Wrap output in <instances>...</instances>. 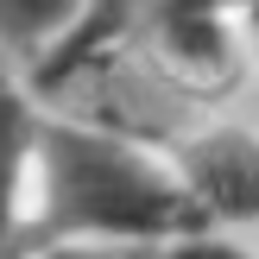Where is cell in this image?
<instances>
[{
	"label": "cell",
	"instance_id": "cell-6",
	"mask_svg": "<svg viewBox=\"0 0 259 259\" xmlns=\"http://www.w3.org/2000/svg\"><path fill=\"white\" fill-rule=\"evenodd\" d=\"M234 13H240V38H247V51L259 57V0H234Z\"/></svg>",
	"mask_w": 259,
	"mask_h": 259
},
{
	"label": "cell",
	"instance_id": "cell-1",
	"mask_svg": "<svg viewBox=\"0 0 259 259\" xmlns=\"http://www.w3.org/2000/svg\"><path fill=\"white\" fill-rule=\"evenodd\" d=\"M190 228L202 222L171 171V152L89 114H45L32 171V247L146 253Z\"/></svg>",
	"mask_w": 259,
	"mask_h": 259
},
{
	"label": "cell",
	"instance_id": "cell-4",
	"mask_svg": "<svg viewBox=\"0 0 259 259\" xmlns=\"http://www.w3.org/2000/svg\"><path fill=\"white\" fill-rule=\"evenodd\" d=\"M89 0H0V51L7 57H45L51 45L82 25Z\"/></svg>",
	"mask_w": 259,
	"mask_h": 259
},
{
	"label": "cell",
	"instance_id": "cell-2",
	"mask_svg": "<svg viewBox=\"0 0 259 259\" xmlns=\"http://www.w3.org/2000/svg\"><path fill=\"white\" fill-rule=\"evenodd\" d=\"M171 171L202 228H259V126L209 120L171 139Z\"/></svg>",
	"mask_w": 259,
	"mask_h": 259
},
{
	"label": "cell",
	"instance_id": "cell-5",
	"mask_svg": "<svg viewBox=\"0 0 259 259\" xmlns=\"http://www.w3.org/2000/svg\"><path fill=\"white\" fill-rule=\"evenodd\" d=\"M146 259H253V253L222 228H190V234L164 240V247H146Z\"/></svg>",
	"mask_w": 259,
	"mask_h": 259
},
{
	"label": "cell",
	"instance_id": "cell-3",
	"mask_svg": "<svg viewBox=\"0 0 259 259\" xmlns=\"http://www.w3.org/2000/svg\"><path fill=\"white\" fill-rule=\"evenodd\" d=\"M38 133L45 114L25 95L19 76L0 70V259L32 247V171H38Z\"/></svg>",
	"mask_w": 259,
	"mask_h": 259
}]
</instances>
